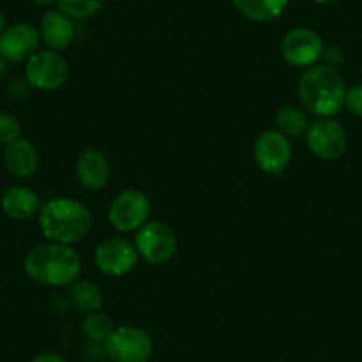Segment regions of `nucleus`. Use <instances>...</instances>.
I'll use <instances>...</instances> for the list:
<instances>
[{
  "instance_id": "obj_20",
  "label": "nucleus",
  "mask_w": 362,
  "mask_h": 362,
  "mask_svg": "<svg viewBox=\"0 0 362 362\" xmlns=\"http://www.w3.org/2000/svg\"><path fill=\"white\" fill-rule=\"evenodd\" d=\"M115 324H113L112 318L108 315L101 313H92L87 315L83 322V332L87 334V338H90L92 341H101L106 343L110 339V336L115 331Z\"/></svg>"
},
{
  "instance_id": "obj_15",
  "label": "nucleus",
  "mask_w": 362,
  "mask_h": 362,
  "mask_svg": "<svg viewBox=\"0 0 362 362\" xmlns=\"http://www.w3.org/2000/svg\"><path fill=\"white\" fill-rule=\"evenodd\" d=\"M41 207L39 194L23 186L9 187L0 200L2 212L14 221H25V219L34 218L35 214L41 212Z\"/></svg>"
},
{
  "instance_id": "obj_6",
  "label": "nucleus",
  "mask_w": 362,
  "mask_h": 362,
  "mask_svg": "<svg viewBox=\"0 0 362 362\" xmlns=\"http://www.w3.org/2000/svg\"><path fill=\"white\" fill-rule=\"evenodd\" d=\"M138 255L152 265L168 264L177 251L173 230L163 221H148L136 232L134 239Z\"/></svg>"
},
{
  "instance_id": "obj_8",
  "label": "nucleus",
  "mask_w": 362,
  "mask_h": 362,
  "mask_svg": "<svg viewBox=\"0 0 362 362\" xmlns=\"http://www.w3.org/2000/svg\"><path fill=\"white\" fill-rule=\"evenodd\" d=\"M138 251L133 243L122 237H112L106 239L95 247L94 251V262L95 267L106 276H126L136 267L138 262Z\"/></svg>"
},
{
  "instance_id": "obj_13",
  "label": "nucleus",
  "mask_w": 362,
  "mask_h": 362,
  "mask_svg": "<svg viewBox=\"0 0 362 362\" xmlns=\"http://www.w3.org/2000/svg\"><path fill=\"white\" fill-rule=\"evenodd\" d=\"M112 166L108 158L98 148H85L76 161V177L88 191H101L108 186Z\"/></svg>"
},
{
  "instance_id": "obj_1",
  "label": "nucleus",
  "mask_w": 362,
  "mask_h": 362,
  "mask_svg": "<svg viewBox=\"0 0 362 362\" xmlns=\"http://www.w3.org/2000/svg\"><path fill=\"white\" fill-rule=\"evenodd\" d=\"M23 269L37 285L71 286L80 279L81 258L71 246L46 243L28 251Z\"/></svg>"
},
{
  "instance_id": "obj_4",
  "label": "nucleus",
  "mask_w": 362,
  "mask_h": 362,
  "mask_svg": "<svg viewBox=\"0 0 362 362\" xmlns=\"http://www.w3.org/2000/svg\"><path fill=\"white\" fill-rule=\"evenodd\" d=\"M151 211L152 205L147 194L138 189H126L113 198L108 209V219L119 232H138L148 223Z\"/></svg>"
},
{
  "instance_id": "obj_14",
  "label": "nucleus",
  "mask_w": 362,
  "mask_h": 362,
  "mask_svg": "<svg viewBox=\"0 0 362 362\" xmlns=\"http://www.w3.org/2000/svg\"><path fill=\"white\" fill-rule=\"evenodd\" d=\"M4 166L16 179L32 177L39 168V152L30 140L20 138L4 147Z\"/></svg>"
},
{
  "instance_id": "obj_24",
  "label": "nucleus",
  "mask_w": 362,
  "mask_h": 362,
  "mask_svg": "<svg viewBox=\"0 0 362 362\" xmlns=\"http://www.w3.org/2000/svg\"><path fill=\"white\" fill-rule=\"evenodd\" d=\"M30 362H69V361H66L62 356H59V354L46 352V354H39V356H35Z\"/></svg>"
},
{
  "instance_id": "obj_3",
  "label": "nucleus",
  "mask_w": 362,
  "mask_h": 362,
  "mask_svg": "<svg viewBox=\"0 0 362 362\" xmlns=\"http://www.w3.org/2000/svg\"><path fill=\"white\" fill-rule=\"evenodd\" d=\"M297 92L304 108L320 119H331L345 106V81L332 66L308 67Z\"/></svg>"
},
{
  "instance_id": "obj_25",
  "label": "nucleus",
  "mask_w": 362,
  "mask_h": 362,
  "mask_svg": "<svg viewBox=\"0 0 362 362\" xmlns=\"http://www.w3.org/2000/svg\"><path fill=\"white\" fill-rule=\"evenodd\" d=\"M4 30H6V20H4V14L0 13V37H2Z\"/></svg>"
},
{
  "instance_id": "obj_2",
  "label": "nucleus",
  "mask_w": 362,
  "mask_h": 362,
  "mask_svg": "<svg viewBox=\"0 0 362 362\" xmlns=\"http://www.w3.org/2000/svg\"><path fill=\"white\" fill-rule=\"evenodd\" d=\"M92 226L88 207L73 198H53L41 207L39 230L49 243L73 246L87 237Z\"/></svg>"
},
{
  "instance_id": "obj_27",
  "label": "nucleus",
  "mask_w": 362,
  "mask_h": 362,
  "mask_svg": "<svg viewBox=\"0 0 362 362\" xmlns=\"http://www.w3.org/2000/svg\"><path fill=\"white\" fill-rule=\"evenodd\" d=\"M6 64H7V60L0 55V74H2L4 69H6Z\"/></svg>"
},
{
  "instance_id": "obj_17",
  "label": "nucleus",
  "mask_w": 362,
  "mask_h": 362,
  "mask_svg": "<svg viewBox=\"0 0 362 362\" xmlns=\"http://www.w3.org/2000/svg\"><path fill=\"white\" fill-rule=\"evenodd\" d=\"M71 304L76 308L80 313L92 315L98 313L103 308V292L95 283L87 281V279H78L67 290Z\"/></svg>"
},
{
  "instance_id": "obj_11",
  "label": "nucleus",
  "mask_w": 362,
  "mask_h": 362,
  "mask_svg": "<svg viewBox=\"0 0 362 362\" xmlns=\"http://www.w3.org/2000/svg\"><path fill=\"white\" fill-rule=\"evenodd\" d=\"M253 158L262 172L278 175L292 159V144L279 131H265L255 141Z\"/></svg>"
},
{
  "instance_id": "obj_23",
  "label": "nucleus",
  "mask_w": 362,
  "mask_h": 362,
  "mask_svg": "<svg viewBox=\"0 0 362 362\" xmlns=\"http://www.w3.org/2000/svg\"><path fill=\"white\" fill-rule=\"evenodd\" d=\"M345 106L352 113L362 117V83L354 85L352 88H349V90H346Z\"/></svg>"
},
{
  "instance_id": "obj_19",
  "label": "nucleus",
  "mask_w": 362,
  "mask_h": 362,
  "mask_svg": "<svg viewBox=\"0 0 362 362\" xmlns=\"http://www.w3.org/2000/svg\"><path fill=\"white\" fill-rule=\"evenodd\" d=\"M276 131L285 134L286 138H297L303 136L310 129V122L303 110L296 108V106H283L276 112L274 117Z\"/></svg>"
},
{
  "instance_id": "obj_16",
  "label": "nucleus",
  "mask_w": 362,
  "mask_h": 362,
  "mask_svg": "<svg viewBox=\"0 0 362 362\" xmlns=\"http://www.w3.org/2000/svg\"><path fill=\"white\" fill-rule=\"evenodd\" d=\"M41 37L52 52L66 49L74 39V25L60 11H48L41 20Z\"/></svg>"
},
{
  "instance_id": "obj_26",
  "label": "nucleus",
  "mask_w": 362,
  "mask_h": 362,
  "mask_svg": "<svg viewBox=\"0 0 362 362\" xmlns=\"http://www.w3.org/2000/svg\"><path fill=\"white\" fill-rule=\"evenodd\" d=\"M32 2H35L37 6H49V4H53L55 0H32Z\"/></svg>"
},
{
  "instance_id": "obj_5",
  "label": "nucleus",
  "mask_w": 362,
  "mask_h": 362,
  "mask_svg": "<svg viewBox=\"0 0 362 362\" xmlns=\"http://www.w3.org/2000/svg\"><path fill=\"white\" fill-rule=\"evenodd\" d=\"M25 78L30 87L42 92L59 90L69 80V64L57 52H37L27 60Z\"/></svg>"
},
{
  "instance_id": "obj_7",
  "label": "nucleus",
  "mask_w": 362,
  "mask_h": 362,
  "mask_svg": "<svg viewBox=\"0 0 362 362\" xmlns=\"http://www.w3.org/2000/svg\"><path fill=\"white\" fill-rule=\"evenodd\" d=\"M105 346L113 362H148L154 354L151 336L134 325L117 327Z\"/></svg>"
},
{
  "instance_id": "obj_9",
  "label": "nucleus",
  "mask_w": 362,
  "mask_h": 362,
  "mask_svg": "<svg viewBox=\"0 0 362 362\" xmlns=\"http://www.w3.org/2000/svg\"><path fill=\"white\" fill-rule=\"evenodd\" d=\"M306 141L310 151L325 161H334L341 158L349 145L346 131L334 119H318L310 124Z\"/></svg>"
},
{
  "instance_id": "obj_12",
  "label": "nucleus",
  "mask_w": 362,
  "mask_h": 362,
  "mask_svg": "<svg viewBox=\"0 0 362 362\" xmlns=\"http://www.w3.org/2000/svg\"><path fill=\"white\" fill-rule=\"evenodd\" d=\"M41 32L28 23H14L4 30L0 37V55L7 62H25L37 53Z\"/></svg>"
},
{
  "instance_id": "obj_22",
  "label": "nucleus",
  "mask_w": 362,
  "mask_h": 362,
  "mask_svg": "<svg viewBox=\"0 0 362 362\" xmlns=\"http://www.w3.org/2000/svg\"><path fill=\"white\" fill-rule=\"evenodd\" d=\"M21 133H23V127H21L20 120L11 113L0 112V144L4 147L13 144V141L20 140Z\"/></svg>"
},
{
  "instance_id": "obj_10",
  "label": "nucleus",
  "mask_w": 362,
  "mask_h": 362,
  "mask_svg": "<svg viewBox=\"0 0 362 362\" xmlns=\"http://www.w3.org/2000/svg\"><path fill=\"white\" fill-rule=\"evenodd\" d=\"M281 55L290 66L313 67L324 55V42L311 28H293L283 37Z\"/></svg>"
},
{
  "instance_id": "obj_28",
  "label": "nucleus",
  "mask_w": 362,
  "mask_h": 362,
  "mask_svg": "<svg viewBox=\"0 0 362 362\" xmlns=\"http://www.w3.org/2000/svg\"><path fill=\"white\" fill-rule=\"evenodd\" d=\"M315 2H318V4H331V2H336V0H315Z\"/></svg>"
},
{
  "instance_id": "obj_18",
  "label": "nucleus",
  "mask_w": 362,
  "mask_h": 362,
  "mask_svg": "<svg viewBox=\"0 0 362 362\" xmlns=\"http://www.w3.org/2000/svg\"><path fill=\"white\" fill-rule=\"evenodd\" d=\"M290 0H233V6L253 21L276 20L286 9Z\"/></svg>"
},
{
  "instance_id": "obj_21",
  "label": "nucleus",
  "mask_w": 362,
  "mask_h": 362,
  "mask_svg": "<svg viewBox=\"0 0 362 362\" xmlns=\"http://www.w3.org/2000/svg\"><path fill=\"white\" fill-rule=\"evenodd\" d=\"M105 0H57L60 13L69 18H88L98 13Z\"/></svg>"
}]
</instances>
